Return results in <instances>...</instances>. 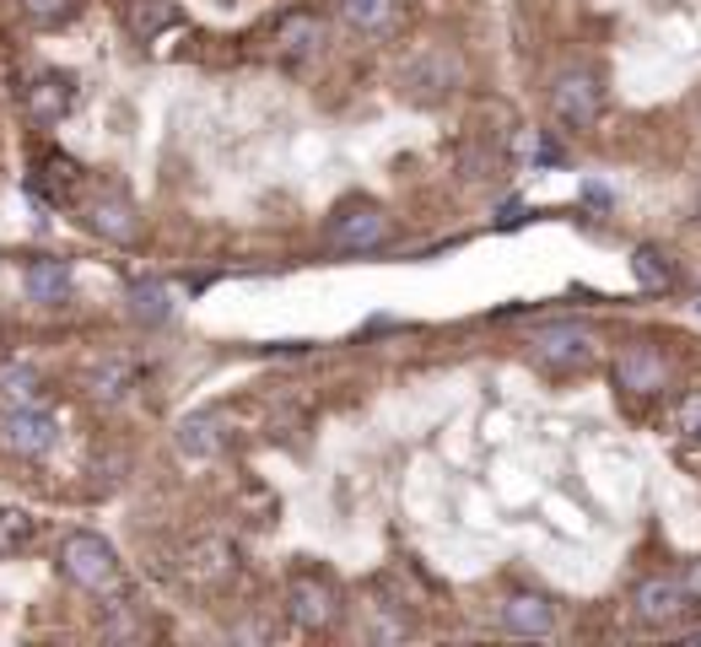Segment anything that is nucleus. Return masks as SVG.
<instances>
[{"instance_id": "nucleus-10", "label": "nucleus", "mask_w": 701, "mask_h": 647, "mask_svg": "<svg viewBox=\"0 0 701 647\" xmlns=\"http://www.w3.org/2000/svg\"><path fill=\"white\" fill-rule=\"evenodd\" d=\"M82 216H86V227H92L97 238H109V243H135L141 238V216H135V205L124 201L120 189H97V195H86Z\"/></svg>"}, {"instance_id": "nucleus-5", "label": "nucleus", "mask_w": 701, "mask_h": 647, "mask_svg": "<svg viewBox=\"0 0 701 647\" xmlns=\"http://www.w3.org/2000/svg\"><path fill=\"white\" fill-rule=\"evenodd\" d=\"M287 615L302 631H330L340 615V594L324 572H297L287 583Z\"/></svg>"}, {"instance_id": "nucleus-14", "label": "nucleus", "mask_w": 701, "mask_h": 647, "mask_svg": "<svg viewBox=\"0 0 701 647\" xmlns=\"http://www.w3.org/2000/svg\"><path fill=\"white\" fill-rule=\"evenodd\" d=\"M22 286H28V297H33V302L60 308V302L71 297V265H65V259H33V265H28V276H22Z\"/></svg>"}, {"instance_id": "nucleus-23", "label": "nucleus", "mask_w": 701, "mask_h": 647, "mask_svg": "<svg viewBox=\"0 0 701 647\" xmlns=\"http://www.w3.org/2000/svg\"><path fill=\"white\" fill-rule=\"evenodd\" d=\"M124 389H130V367L124 362H103L92 372V394L97 400H124Z\"/></svg>"}, {"instance_id": "nucleus-3", "label": "nucleus", "mask_w": 701, "mask_h": 647, "mask_svg": "<svg viewBox=\"0 0 701 647\" xmlns=\"http://www.w3.org/2000/svg\"><path fill=\"white\" fill-rule=\"evenodd\" d=\"M594 329L578 319H556V324H539L529 335V357L550 372H573V367H588L594 362Z\"/></svg>"}, {"instance_id": "nucleus-17", "label": "nucleus", "mask_w": 701, "mask_h": 647, "mask_svg": "<svg viewBox=\"0 0 701 647\" xmlns=\"http://www.w3.org/2000/svg\"><path fill=\"white\" fill-rule=\"evenodd\" d=\"M76 184H82V167H76L71 157H60V152H49V157H43V173L33 178V189L49 195V201H71Z\"/></svg>"}, {"instance_id": "nucleus-12", "label": "nucleus", "mask_w": 701, "mask_h": 647, "mask_svg": "<svg viewBox=\"0 0 701 647\" xmlns=\"http://www.w3.org/2000/svg\"><path fill=\"white\" fill-rule=\"evenodd\" d=\"M502 626L513 631V637H550L556 631V609L545 594H513L507 605H502Z\"/></svg>"}, {"instance_id": "nucleus-9", "label": "nucleus", "mask_w": 701, "mask_h": 647, "mask_svg": "<svg viewBox=\"0 0 701 647\" xmlns=\"http://www.w3.org/2000/svg\"><path fill=\"white\" fill-rule=\"evenodd\" d=\"M324 17L313 11V6H291L276 17V28H270V43H276V54H287V60H308V54H319L324 49Z\"/></svg>"}, {"instance_id": "nucleus-18", "label": "nucleus", "mask_w": 701, "mask_h": 647, "mask_svg": "<svg viewBox=\"0 0 701 647\" xmlns=\"http://www.w3.org/2000/svg\"><path fill=\"white\" fill-rule=\"evenodd\" d=\"M631 276L642 291H669L674 286V265H669V254H659L653 243H642L637 254H631Z\"/></svg>"}, {"instance_id": "nucleus-24", "label": "nucleus", "mask_w": 701, "mask_h": 647, "mask_svg": "<svg viewBox=\"0 0 701 647\" xmlns=\"http://www.w3.org/2000/svg\"><path fill=\"white\" fill-rule=\"evenodd\" d=\"M17 6H22V17L39 22V28H54V22H65V17L76 11V0H17Z\"/></svg>"}, {"instance_id": "nucleus-26", "label": "nucleus", "mask_w": 701, "mask_h": 647, "mask_svg": "<svg viewBox=\"0 0 701 647\" xmlns=\"http://www.w3.org/2000/svg\"><path fill=\"white\" fill-rule=\"evenodd\" d=\"M680 583H685V594H691V605L701 609V562H691L685 572H680Z\"/></svg>"}, {"instance_id": "nucleus-19", "label": "nucleus", "mask_w": 701, "mask_h": 647, "mask_svg": "<svg viewBox=\"0 0 701 647\" xmlns=\"http://www.w3.org/2000/svg\"><path fill=\"white\" fill-rule=\"evenodd\" d=\"M178 448H184L189 459H210V453L221 448L216 415H189V421H178Z\"/></svg>"}, {"instance_id": "nucleus-22", "label": "nucleus", "mask_w": 701, "mask_h": 647, "mask_svg": "<svg viewBox=\"0 0 701 647\" xmlns=\"http://www.w3.org/2000/svg\"><path fill=\"white\" fill-rule=\"evenodd\" d=\"M674 438L685 448H701V389H691V394H680V404H674Z\"/></svg>"}, {"instance_id": "nucleus-25", "label": "nucleus", "mask_w": 701, "mask_h": 647, "mask_svg": "<svg viewBox=\"0 0 701 647\" xmlns=\"http://www.w3.org/2000/svg\"><path fill=\"white\" fill-rule=\"evenodd\" d=\"M33 389H39V378H33L28 367H6V372H0V394L11 404H33Z\"/></svg>"}, {"instance_id": "nucleus-21", "label": "nucleus", "mask_w": 701, "mask_h": 647, "mask_svg": "<svg viewBox=\"0 0 701 647\" xmlns=\"http://www.w3.org/2000/svg\"><path fill=\"white\" fill-rule=\"evenodd\" d=\"M33 513H22V507H0V556H17V551H28V540H33Z\"/></svg>"}, {"instance_id": "nucleus-4", "label": "nucleus", "mask_w": 701, "mask_h": 647, "mask_svg": "<svg viewBox=\"0 0 701 647\" xmlns=\"http://www.w3.org/2000/svg\"><path fill=\"white\" fill-rule=\"evenodd\" d=\"M550 114L567 124V130H594L605 114V86L588 65H573L550 81Z\"/></svg>"}, {"instance_id": "nucleus-15", "label": "nucleus", "mask_w": 701, "mask_h": 647, "mask_svg": "<svg viewBox=\"0 0 701 647\" xmlns=\"http://www.w3.org/2000/svg\"><path fill=\"white\" fill-rule=\"evenodd\" d=\"M184 572H189L195 583H221V577H233V545H227V540H200V545H189V551H184Z\"/></svg>"}, {"instance_id": "nucleus-16", "label": "nucleus", "mask_w": 701, "mask_h": 647, "mask_svg": "<svg viewBox=\"0 0 701 647\" xmlns=\"http://www.w3.org/2000/svg\"><path fill=\"white\" fill-rule=\"evenodd\" d=\"M400 17V0H340V22L351 33H389Z\"/></svg>"}, {"instance_id": "nucleus-2", "label": "nucleus", "mask_w": 701, "mask_h": 647, "mask_svg": "<svg viewBox=\"0 0 701 647\" xmlns=\"http://www.w3.org/2000/svg\"><path fill=\"white\" fill-rule=\"evenodd\" d=\"M324 238H330V248H340V254H372V248H383V243L394 238V222H389L383 205L351 201L330 216Z\"/></svg>"}, {"instance_id": "nucleus-8", "label": "nucleus", "mask_w": 701, "mask_h": 647, "mask_svg": "<svg viewBox=\"0 0 701 647\" xmlns=\"http://www.w3.org/2000/svg\"><path fill=\"white\" fill-rule=\"evenodd\" d=\"M663 378H669V362H663L659 346H648V340L626 346V351L616 357V389H620V394H631V400L659 394Z\"/></svg>"}, {"instance_id": "nucleus-1", "label": "nucleus", "mask_w": 701, "mask_h": 647, "mask_svg": "<svg viewBox=\"0 0 701 647\" xmlns=\"http://www.w3.org/2000/svg\"><path fill=\"white\" fill-rule=\"evenodd\" d=\"M60 572L82 588V594H97V599H120L124 594V566L120 551L103 540V534H65L60 545Z\"/></svg>"}, {"instance_id": "nucleus-11", "label": "nucleus", "mask_w": 701, "mask_h": 647, "mask_svg": "<svg viewBox=\"0 0 701 647\" xmlns=\"http://www.w3.org/2000/svg\"><path fill=\"white\" fill-rule=\"evenodd\" d=\"M71 103H76V86H71V76H60V71H43L28 86V114L39 124H60L71 114Z\"/></svg>"}, {"instance_id": "nucleus-20", "label": "nucleus", "mask_w": 701, "mask_h": 647, "mask_svg": "<svg viewBox=\"0 0 701 647\" xmlns=\"http://www.w3.org/2000/svg\"><path fill=\"white\" fill-rule=\"evenodd\" d=\"M130 314L141 324H163L173 314V297H167L163 281H135L130 286Z\"/></svg>"}, {"instance_id": "nucleus-13", "label": "nucleus", "mask_w": 701, "mask_h": 647, "mask_svg": "<svg viewBox=\"0 0 701 647\" xmlns=\"http://www.w3.org/2000/svg\"><path fill=\"white\" fill-rule=\"evenodd\" d=\"M178 22H184L178 0H124V28H130V39L152 43V39H163L167 28H178Z\"/></svg>"}, {"instance_id": "nucleus-6", "label": "nucleus", "mask_w": 701, "mask_h": 647, "mask_svg": "<svg viewBox=\"0 0 701 647\" xmlns=\"http://www.w3.org/2000/svg\"><path fill=\"white\" fill-rule=\"evenodd\" d=\"M631 609H637V620H648V626H680V620H685L697 605H691V594H685L680 572H653V577H642V583H637Z\"/></svg>"}, {"instance_id": "nucleus-7", "label": "nucleus", "mask_w": 701, "mask_h": 647, "mask_svg": "<svg viewBox=\"0 0 701 647\" xmlns=\"http://www.w3.org/2000/svg\"><path fill=\"white\" fill-rule=\"evenodd\" d=\"M60 443V427L54 415H43L39 404H17L0 415V448L17 453V459H43L49 448Z\"/></svg>"}]
</instances>
